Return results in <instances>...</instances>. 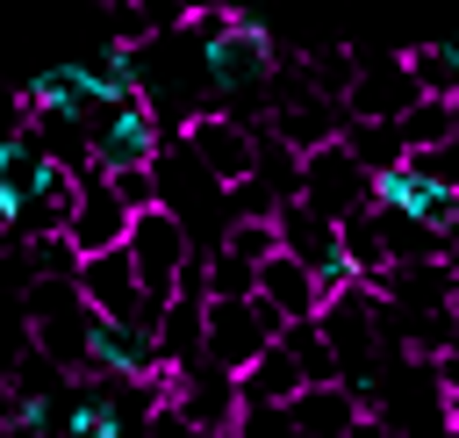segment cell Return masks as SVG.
<instances>
[{"label":"cell","instance_id":"obj_27","mask_svg":"<svg viewBox=\"0 0 459 438\" xmlns=\"http://www.w3.org/2000/svg\"><path fill=\"white\" fill-rule=\"evenodd\" d=\"M445 244L459 251V194H452V230H445Z\"/></svg>","mask_w":459,"mask_h":438},{"label":"cell","instance_id":"obj_7","mask_svg":"<svg viewBox=\"0 0 459 438\" xmlns=\"http://www.w3.org/2000/svg\"><path fill=\"white\" fill-rule=\"evenodd\" d=\"M316 330H323V345H330V359H337V381L359 373V366H373V359H380V302H373V287L359 280V287L330 294L323 316H316Z\"/></svg>","mask_w":459,"mask_h":438},{"label":"cell","instance_id":"obj_3","mask_svg":"<svg viewBox=\"0 0 459 438\" xmlns=\"http://www.w3.org/2000/svg\"><path fill=\"white\" fill-rule=\"evenodd\" d=\"M273 337H280V316H273L258 294H251V302H208V309H201V359H208L215 373H230V381H237Z\"/></svg>","mask_w":459,"mask_h":438},{"label":"cell","instance_id":"obj_9","mask_svg":"<svg viewBox=\"0 0 459 438\" xmlns=\"http://www.w3.org/2000/svg\"><path fill=\"white\" fill-rule=\"evenodd\" d=\"M122 237H129V208L115 201V187H108L100 172H86V180L72 187V215H65V244H72V258L122 251Z\"/></svg>","mask_w":459,"mask_h":438},{"label":"cell","instance_id":"obj_11","mask_svg":"<svg viewBox=\"0 0 459 438\" xmlns=\"http://www.w3.org/2000/svg\"><path fill=\"white\" fill-rule=\"evenodd\" d=\"M366 287H373V302H387V309H402V316H437V309H452V294H459V266H452V258L387 266V273L366 280Z\"/></svg>","mask_w":459,"mask_h":438},{"label":"cell","instance_id":"obj_29","mask_svg":"<svg viewBox=\"0 0 459 438\" xmlns=\"http://www.w3.org/2000/svg\"><path fill=\"white\" fill-rule=\"evenodd\" d=\"M452 266H459V251H452Z\"/></svg>","mask_w":459,"mask_h":438},{"label":"cell","instance_id":"obj_19","mask_svg":"<svg viewBox=\"0 0 459 438\" xmlns=\"http://www.w3.org/2000/svg\"><path fill=\"white\" fill-rule=\"evenodd\" d=\"M337 244H344V266H351L359 280H380V273H387V244H380L373 208H366V215H351V223H337Z\"/></svg>","mask_w":459,"mask_h":438},{"label":"cell","instance_id":"obj_14","mask_svg":"<svg viewBox=\"0 0 459 438\" xmlns=\"http://www.w3.org/2000/svg\"><path fill=\"white\" fill-rule=\"evenodd\" d=\"M287 416H294V438H351V431L366 424L344 388H301V395L287 402Z\"/></svg>","mask_w":459,"mask_h":438},{"label":"cell","instance_id":"obj_4","mask_svg":"<svg viewBox=\"0 0 459 438\" xmlns=\"http://www.w3.org/2000/svg\"><path fill=\"white\" fill-rule=\"evenodd\" d=\"M72 287H79L86 316H100V323H122V330H158V302H143L129 251H100V258H79Z\"/></svg>","mask_w":459,"mask_h":438},{"label":"cell","instance_id":"obj_24","mask_svg":"<svg viewBox=\"0 0 459 438\" xmlns=\"http://www.w3.org/2000/svg\"><path fill=\"white\" fill-rule=\"evenodd\" d=\"M143 438H201V431H194L172 402H158V409H151V424H143Z\"/></svg>","mask_w":459,"mask_h":438},{"label":"cell","instance_id":"obj_22","mask_svg":"<svg viewBox=\"0 0 459 438\" xmlns=\"http://www.w3.org/2000/svg\"><path fill=\"white\" fill-rule=\"evenodd\" d=\"M108 187H115V201H122L129 215H151V208H158V172H151V165H136V172H108Z\"/></svg>","mask_w":459,"mask_h":438},{"label":"cell","instance_id":"obj_25","mask_svg":"<svg viewBox=\"0 0 459 438\" xmlns=\"http://www.w3.org/2000/svg\"><path fill=\"white\" fill-rule=\"evenodd\" d=\"M437 388H445V402H459V337H452V352L437 359Z\"/></svg>","mask_w":459,"mask_h":438},{"label":"cell","instance_id":"obj_1","mask_svg":"<svg viewBox=\"0 0 459 438\" xmlns=\"http://www.w3.org/2000/svg\"><path fill=\"white\" fill-rule=\"evenodd\" d=\"M165 122H158V108L143 101V93H129V101H100L93 115H86V158H93V172L108 180V172H136V165H151L158 151H165Z\"/></svg>","mask_w":459,"mask_h":438},{"label":"cell","instance_id":"obj_8","mask_svg":"<svg viewBox=\"0 0 459 438\" xmlns=\"http://www.w3.org/2000/svg\"><path fill=\"white\" fill-rule=\"evenodd\" d=\"M351 57H359V79L344 93V122H402L423 101L409 65H402V50H351Z\"/></svg>","mask_w":459,"mask_h":438},{"label":"cell","instance_id":"obj_18","mask_svg":"<svg viewBox=\"0 0 459 438\" xmlns=\"http://www.w3.org/2000/svg\"><path fill=\"white\" fill-rule=\"evenodd\" d=\"M394 129H402V151H409V158H423V151H437V144L459 136V129H452V101H416Z\"/></svg>","mask_w":459,"mask_h":438},{"label":"cell","instance_id":"obj_23","mask_svg":"<svg viewBox=\"0 0 459 438\" xmlns=\"http://www.w3.org/2000/svg\"><path fill=\"white\" fill-rule=\"evenodd\" d=\"M230 438H294V416L287 409H237V431Z\"/></svg>","mask_w":459,"mask_h":438},{"label":"cell","instance_id":"obj_13","mask_svg":"<svg viewBox=\"0 0 459 438\" xmlns=\"http://www.w3.org/2000/svg\"><path fill=\"white\" fill-rule=\"evenodd\" d=\"M100 101H93V86H86V72H79V57H65V65H43L36 79H29V115H72V122H86Z\"/></svg>","mask_w":459,"mask_h":438},{"label":"cell","instance_id":"obj_26","mask_svg":"<svg viewBox=\"0 0 459 438\" xmlns=\"http://www.w3.org/2000/svg\"><path fill=\"white\" fill-rule=\"evenodd\" d=\"M437 50H445V65H452V72H459V36H445V43H437Z\"/></svg>","mask_w":459,"mask_h":438},{"label":"cell","instance_id":"obj_28","mask_svg":"<svg viewBox=\"0 0 459 438\" xmlns=\"http://www.w3.org/2000/svg\"><path fill=\"white\" fill-rule=\"evenodd\" d=\"M0 165H7V129H0Z\"/></svg>","mask_w":459,"mask_h":438},{"label":"cell","instance_id":"obj_15","mask_svg":"<svg viewBox=\"0 0 459 438\" xmlns=\"http://www.w3.org/2000/svg\"><path fill=\"white\" fill-rule=\"evenodd\" d=\"M337 144L351 151V165H359L366 180H380V172L409 165V151H402V129H394V122H344V136H337Z\"/></svg>","mask_w":459,"mask_h":438},{"label":"cell","instance_id":"obj_10","mask_svg":"<svg viewBox=\"0 0 459 438\" xmlns=\"http://www.w3.org/2000/svg\"><path fill=\"white\" fill-rule=\"evenodd\" d=\"M165 402H172L201 438H230V431H237V381H230V373H215V366L165 373Z\"/></svg>","mask_w":459,"mask_h":438},{"label":"cell","instance_id":"obj_2","mask_svg":"<svg viewBox=\"0 0 459 438\" xmlns=\"http://www.w3.org/2000/svg\"><path fill=\"white\" fill-rule=\"evenodd\" d=\"M122 251H129V266H136V287H143V302H172L179 294V273L201 258L194 251V237L165 215V208H151V215H129V237H122Z\"/></svg>","mask_w":459,"mask_h":438},{"label":"cell","instance_id":"obj_12","mask_svg":"<svg viewBox=\"0 0 459 438\" xmlns=\"http://www.w3.org/2000/svg\"><path fill=\"white\" fill-rule=\"evenodd\" d=\"M258 302L280 316V330H287V323H316V316H323V287H316L294 258H265V266H258Z\"/></svg>","mask_w":459,"mask_h":438},{"label":"cell","instance_id":"obj_17","mask_svg":"<svg viewBox=\"0 0 459 438\" xmlns=\"http://www.w3.org/2000/svg\"><path fill=\"white\" fill-rule=\"evenodd\" d=\"M79 72H86L93 101H129V93H136V57H129V50H115V43L86 50V57H79Z\"/></svg>","mask_w":459,"mask_h":438},{"label":"cell","instance_id":"obj_5","mask_svg":"<svg viewBox=\"0 0 459 438\" xmlns=\"http://www.w3.org/2000/svg\"><path fill=\"white\" fill-rule=\"evenodd\" d=\"M172 136H179V151H186V158H194L222 194H230V187H244V180H251V165H258V129H244V122L215 115V108H208V115H194V122H179Z\"/></svg>","mask_w":459,"mask_h":438},{"label":"cell","instance_id":"obj_20","mask_svg":"<svg viewBox=\"0 0 459 438\" xmlns=\"http://www.w3.org/2000/svg\"><path fill=\"white\" fill-rule=\"evenodd\" d=\"M201 294H208V302H251V294H258V273H251L244 258H230V251H208V258H201Z\"/></svg>","mask_w":459,"mask_h":438},{"label":"cell","instance_id":"obj_6","mask_svg":"<svg viewBox=\"0 0 459 438\" xmlns=\"http://www.w3.org/2000/svg\"><path fill=\"white\" fill-rule=\"evenodd\" d=\"M294 201H301L308 215H323V223H351V215L373 208V180L351 165L344 144H323V151L301 158V194H294Z\"/></svg>","mask_w":459,"mask_h":438},{"label":"cell","instance_id":"obj_21","mask_svg":"<svg viewBox=\"0 0 459 438\" xmlns=\"http://www.w3.org/2000/svg\"><path fill=\"white\" fill-rule=\"evenodd\" d=\"M215 251H230V258H244V266L258 273L265 258H280V230H273V223H230Z\"/></svg>","mask_w":459,"mask_h":438},{"label":"cell","instance_id":"obj_16","mask_svg":"<svg viewBox=\"0 0 459 438\" xmlns=\"http://www.w3.org/2000/svg\"><path fill=\"white\" fill-rule=\"evenodd\" d=\"M273 345L301 366V381H308V388H337V359H330V345H323V330H316V323H287Z\"/></svg>","mask_w":459,"mask_h":438}]
</instances>
